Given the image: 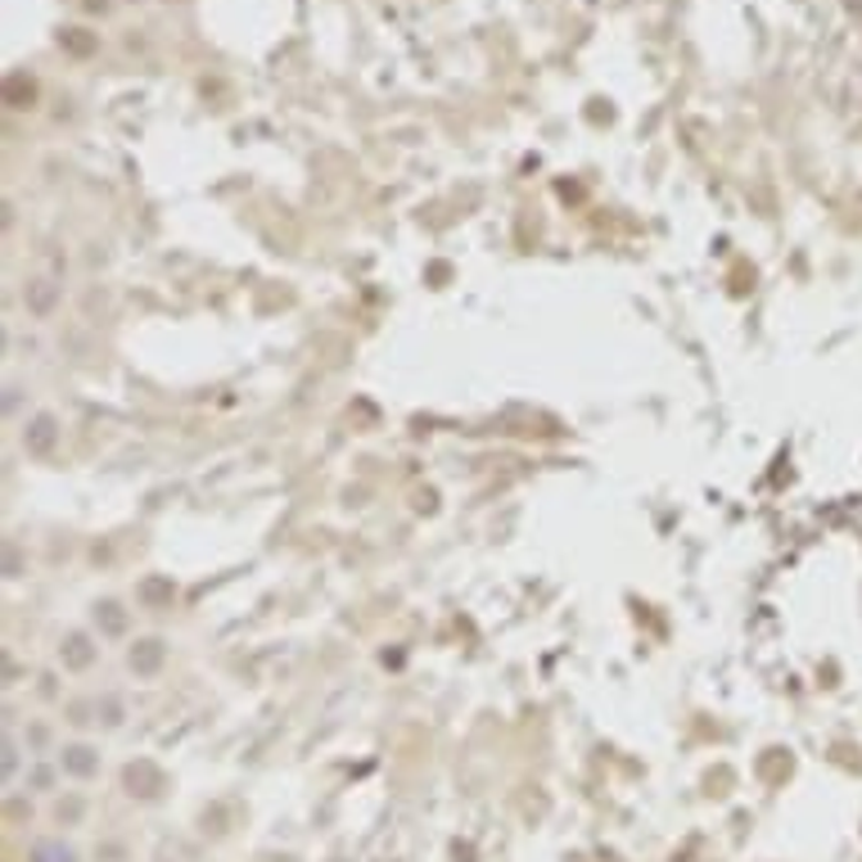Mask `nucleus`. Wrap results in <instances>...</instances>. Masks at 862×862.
I'll return each instance as SVG.
<instances>
[{
	"mask_svg": "<svg viewBox=\"0 0 862 862\" xmlns=\"http://www.w3.org/2000/svg\"><path fill=\"white\" fill-rule=\"evenodd\" d=\"M32 862H77V858H73V849H68V844L45 840V844H36V849H32Z\"/></svg>",
	"mask_w": 862,
	"mask_h": 862,
	"instance_id": "1",
	"label": "nucleus"
}]
</instances>
